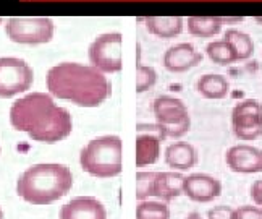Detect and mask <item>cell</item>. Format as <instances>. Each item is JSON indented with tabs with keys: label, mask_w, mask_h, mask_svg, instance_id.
<instances>
[{
	"label": "cell",
	"mask_w": 262,
	"mask_h": 219,
	"mask_svg": "<svg viewBox=\"0 0 262 219\" xmlns=\"http://www.w3.org/2000/svg\"><path fill=\"white\" fill-rule=\"evenodd\" d=\"M156 175L157 172H138L136 174V198L139 202H144L149 196H152Z\"/></svg>",
	"instance_id": "24"
},
{
	"label": "cell",
	"mask_w": 262,
	"mask_h": 219,
	"mask_svg": "<svg viewBox=\"0 0 262 219\" xmlns=\"http://www.w3.org/2000/svg\"><path fill=\"white\" fill-rule=\"evenodd\" d=\"M73 185L72 171L63 164H34L18 178L16 192L25 202L49 205L60 200Z\"/></svg>",
	"instance_id": "3"
},
{
	"label": "cell",
	"mask_w": 262,
	"mask_h": 219,
	"mask_svg": "<svg viewBox=\"0 0 262 219\" xmlns=\"http://www.w3.org/2000/svg\"><path fill=\"white\" fill-rule=\"evenodd\" d=\"M83 171L99 178L117 177L122 172V140L107 135L91 140L79 156Z\"/></svg>",
	"instance_id": "4"
},
{
	"label": "cell",
	"mask_w": 262,
	"mask_h": 219,
	"mask_svg": "<svg viewBox=\"0 0 262 219\" xmlns=\"http://www.w3.org/2000/svg\"><path fill=\"white\" fill-rule=\"evenodd\" d=\"M231 128L238 140L253 142L262 136V103L243 99L231 111Z\"/></svg>",
	"instance_id": "9"
},
{
	"label": "cell",
	"mask_w": 262,
	"mask_h": 219,
	"mask_svg": "<svg viewBox=\"0 0 262 219\" xmlns=\"http://www.w3.org/2000/svg\"><path fill=\"white\" fill-rule=\"evenodd\" d=\"M185 177L178 171H170V172H157L156 181H154V190L152 196L159 198L160 202H172L180 195H183V182Z\"/></svg>",
	"instance_id": "14"
},
{
	"label": "cell",
	"mask_w": 262,
	"mask_h": 219,
	"mask_svg": "<svg viewBox=\"0 0 262 219\" xmlns=\"http://www.w3.org/2000/svg\"><path fill=\"white\" fill-rule=\"evenodd\" d=\"M225 161L231 172L236 174H259L262 172V149L238 143L227 149Z\"/></svg>",
	"instance_id": "10"
},
{
	"label": "cell",
	"mask_w": 262,
	"mask_h": 219,
	"mask_svg": "<svg viewBox=\"0 0 262 219\" xmlns=\"http://www.w3.org/2000/svg\"><path fill=\"white\" fill-rule=\"evenodd\" d=\"M225 41L230 44L231 51H233L236 62L238 61H248L254 54V43L249 34L239 31V29H227L225 31Z\"/></svg>",
	"instance_id": "20"
},
{
	"label": "cell",
	"mask_w": 262,
	"mask_h": 219,
	"mask_svg": "<svg viewBox=\"0 0 262 219\" xmlns=\"http://www.w3.org/2000/svg\"><path fill=\"white\" fill-rule=\"evenodd\" d=\"M165 163L178 172L189 171L198 164V151L188 142H175L165 149Z\"/></svg>",
	"instance_id": "15"
},
{
	"label": "cell",
	"mask_w": 262,
	"mask_h": 219,
	"mask_svg": "<svg viewBox=\"0 0 262 219\" xmlns=\"http://www.w3.org/2000/svg\"><path fill=\"white\" fill-rule=\"evenodd\" d=\"M34 82L33 68L21 58H0V97H13L31 88Z\"/></svg>",
	"instance_id": "8"
},
{
	"label": "cell",
	"mask_w": 262,
	"mask_h": 219,
	"mask_svg": "<svg viewBox=\"0 0 262 219\" xmlns=\"http://www.w3.org/2000/svg\"><path fill=\"white\" fill-rule=\"evenodd\" d=\"M55 26L49 18L16 16L5 25V33L13 43L19 44H44L54 37Z\"/></svg>",
	"instance_id": "6"
},
{
	"label": "cell",
	"mask_w": 262,
	"mask_h": 219,
	"mask_svg": "<svg viewBox=\"0 0 262 219\" xmlns=\"http://www.w3.org/2000/svg\"><path fill=\"white\" fill-rule=\"evenodd\" d=\"M10 124L36 142L57 143L72 133V115L54 103L50 94L31 93L10 107Z\"/></svg>",
	"instance_id": "1"
},
{
	"label": "cell",
	"mask_w": 262,
	"mask_h": 219,
	"mask_svg": "<svg viewBox=\"0 0 262 219\" xmlns=\"http://www.w3.org/2000/svg\"><path fill=\"white\" fill-rule=\"evenodd\" d=\"M157 83V73L149 65H138L136 68V93L149 91Z\"/></svg>",
	"instance_id": "23"
},
{
	"label": "cell",
	"mask_w": 262,
	"mask_h": 219,
	"mask_svg": "<svg viewBox=\"0 0 262 219\" xmlns=\"http://www.w3.org/2000/svg\"><path fill=\"white\" fill-rule=\"evenodd\" d=\"M49 93L81 107H97L110 96V82L93 65L63 62L49 68Z\"/></svg>",
	"instance_id": "2"
},
{
	"label": "cell",
	"mask_w": 262,
	"mask_h": 219,
	"mask_svg": "<svg viewBox=\"0 0 262 219\" xmlns=\"http://www.w3.org/2000/svg\"><path fill=\"white\" fill-rule=\"evenodd\" d=\"M89 62L102 73H117L122 70V34H100L88 49Z\"/></svg>",
	"instance_id": "7"
},
{
	"label": "cell",
	"mask_w": 262,
	"mask_h": 219,
	"mask_svg": "<svg viewBox=\"0 0 262 219\" xmlns=\"http://www.w3.org/2000/svg\"><path fill=\"white\" fill-rule=\"evenodd\" d=\"M224 23L225 19L219 16H189L186 22L189 34L201 39L217 36Z\"/></svg>",
	"instance_id": "19"
},
{
	"label": "cell",
	"mask_w": 262,
	"mask_h": 219,
	"mask_svg": "<svg viewBox=\"0 0 262 219\" xmlns=\"http://www.w3.org/2000/svg\"><path fill=\"white\" fill-rule=\"evenodd\" d=\"M60 219H107V211L96 198L78 196L60 210Z\"/></svg>",
	"instance_id": "13"
},
{
	"label": "cell",
	"mask_w": 262,
	"mask_h": 219,
	"mask_svg": "<svg viewBox=\"0 0 262 219\" xmlns=\"http://www.w3.org/2000/svg\"><path fill=\"white\" fill-rule=\"evenodd\" d=\"M222 193V184L217 177L204 172L189 174L183 182V195L191 202L196 203H209L214 202Z\"/></svg>",
	"instance_id": "11"
},
{
	"label": "cell",
	"mask_w": 262,
	"mask_h": 219,
	"mask_svg": "<svg viewBox=\"0 0 262 219\" xmlns=\"http://www.w3.org/2000/svg\"><path fill=\"white\" fill-rule=\"evenodd\" d=\"M231 219H262V208L257 205H241L233 208Z\"/></svg>",
	"instance_id": "25"
},
{
	"label": "cell",
	"mask_w": 262,
	"mask_h": 219,
	"mask_svg": "<svg viewBox=\"0 0 262 219\" xmlns=\"http://www.w3.org/2000/svg\"><path fill=\"white\" fill-rule=\"evenodd\" d=\"M256 23H257V25H262V16H257V18H256Z\"/></svg>",
	"instance_id": "30"
},
{
	"label": "cell",
	"mask_w": 262,
	"mask_h": 219,
	"mask_svg": "<svg viewBox=\"0 0 262 219\" xmlns=\"http://www.w3.org/2000/svg\"><path fill=\"white\" fill-rule=\"evenodd\" d=\"M156 122L165 128L167 138H181L191 128V118L185 103L178 97L159 96L152 103Z\"/></svg>",
	"instance_id": "5"
},
{
	"label": "cell",
	"mask_w": 262,
	"mask_h": 219,
	"mask_svg": "<svg viewBox=\"0 0 262 219\" xmlns=\"http://www.w3.org/2000/svg\"><path fill=\"white\" fill-rule=\"evenodd\" d=\"M160 142L149 133H138L136 136V166L144 167L154 164L160 156Z\"/></svg>",
	"instance_id": "18"
},
{
	"label": "cell",
	"mask_w": 262,
	"mask_h": 219,
	"mask_svg": "<svg viewBox=\"0 0 262 219\" xmlns=\"http://www.w3.org/2000/svg\"><path fill=\"white\" fill-rule=\"evenodd\" d=\"M0 219H2V210H0Z\"/></svg>",
	"instance_id": "31"
},
{
	"label": "cell",
	"mask_w": 262,
	"mask_h": 219,
	"mask_svg": "<svg viewBox=\"0 0 262 219\" xmlns=\"http://www.w3.org/2000/svg\"><path fill=\"white\" fill-rule=\"evenodd\" d=\"M231 213H233V208L228 205L214 206L207 211V219H231Z\"/></svg>",
	"instance_id": "27"
},
{
	"label": "cell",
	"mask_w": 262,
	"mask_h": 219,
	"mask_svg": "<svg viewBox=\"0 0 262 219\" xmlns=\"http://www.w3.org/2000/svg\"><path fill=\"white\" fill-rule=\"evenodd\" d=\"M203 62V54L191 43H180L167 49L164 54V67L172 73H183Z\"/></svg>",
	"instance_id": "12"
},
{
	"label": "cell",
	"mask_w": 262,
	"mask_h": 219,
	"mask_svg": "<svg viewBox=\"0 0 262 219\" xmlns=\"http://www.w3.org/2000/svg\"><path fill=\"white\" fill-rule=\"evenodd\" d=\"M206 54L217 65H231L236 62V57L225 39H217V41L209 43L206 46Z\"/></svg>",
	"instance_id": "21"
},
{
	"label": "cell",
	"mask_w": 262,
	"mask_h": 219,
	"mask_svg": "<svg viewBox=\"0 0 262 219\" xmlns=\"http://www.w3.org/2000/svg\"><path fill=\"white\" fill-rule=\"evenodd\" d=\"M136 130L138 133H149V135H154L157 136L160 142L167 140V133H165V128L160 125V124H138L136 125Z\"/></svg>",
	"instance_id": "26"
},
{
	"label": "cell",
	"mask_w": 262,
	"mask_h": 219,
	"mask_svg": "<svg viewBox=\"0 0 262 219\" xmlns=\"http://www.w3.org/2000/svg\"><path fill=\"white\" fill-rule=\"evenodd\" d=\"M185 219H204V217L201 216V214H199L198 211H193V213H189V214H188V216H186Z\"/></svg>",
	"instance_id": "29"
},
{
	"label": "cell",
	"mask_w": 262,
	"mask_h": 219,
	"mask_svg": "<svg viewBox=\"0 0 262 219\" xmlns=\"http://www.w3.org/2000/svg\"><path fill=\"white\" fill-rule=\"evenodd\" d=\"M249 193H251V198H253V202L262 208V178H257V181L253 182L249 188Z\"/></svg>",
	"instance_id": "28"
},
{
	"label": "cell",
	"mask_w": 262,
	"mask_h": 219,
	"mask_svg": "<svg viewBox=\"0 0 262 219\" xmlns=\"http://www.w3.org/2000/svg\"><path fill=\"white\" fill-rule=\"evenodd\" d=\"M144 22L147 31L160 39H173L183 31V18L180 16H149Z\"/></svg>",
	"instance_id": "16"
},
{
	"label": "cell",
	"mask_w": 262,
	"mask_h": 219,
	"mask_svg": "<svg viewBox=\"0 0 262 219\" xmlns=\"http://www.w3.org/2000/svg\"><path fill=\"white\" fill-rule=\"evenodd\" d=\"M136 219H170V210L165 202H139Z\"/></svg>",
	"instance_id": "22"
},
{
	"label": "cell",
	"mask_w": 262,
	"mask_h": 219,
	"mask_svg": "<svg viewBox=\"0 0 262 219\" xmlns=\"http://www.w3.org/2000/svg\"><path fill=\"white\" fill-rule=\"evenodd\" d=\"M228 89H230L228 79L217 73L203 75L196 82V91L203 97L212 99V101L224 99L228 94Z\"/></svg>",
	"instance_id": "17"
}]
</instances>
